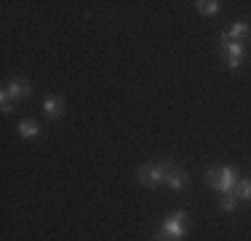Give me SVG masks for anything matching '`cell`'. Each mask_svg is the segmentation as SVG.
Segmentation results:
<instances>
[{
	"instance_id": "obj_1",
	"label": "cell",
	"mask_w": 251,
	"mask_h": 241,
	"mask_svg": "<svg viewBox=\"0 0 251 241\" xmlns=\"http://www.w3.org/2000/svg\"><path fill=\"white\" fill-rule=\"evenodd\" d=\"M206 182L211 188L222 190V193H232L238 185V169L235 166H222V169H208L206 172Z\"/></svg>"
},
{
	"instance_id": "obj_2",
	"label": "cell",
	"mask_w": 251,
	"mask_h": 241,
	"mask_svg": "<svg viewBox=\"0 0 251 241\" xmlns=\"http://www.w3.org/2000/svg\"><path fill=\"white\" fill-rule=\"evenodd\" d=\"M169 166L171 164H147L139 169V182L147 185V188H158V185L166 182L169 177Z\"/></svg>"
},
{
	"instance_id": "obj_3",
	"label": "cell",
	"mask_w": 251,
	"mask_h": 241,
	"mask_svg": "<svg viewBox=\"0 0 251 241\" xmlns=\"http://www.w3.org/2000/svg\"><path fill=\"white\" fill-rule=\"evenodd\" d=\"M187 228H190V214L179 209V212L166 214V220H163V225H160V231L169 233V236H174V239H182L184 233H187Z\"/></svg>"
},
{
	"instance_id": "obj_4",
	"label": "cell",
	"mask_w": 251,
	"mask_h": 241,
	"mask_svg": "<svg viewBox=\"0 0 251 241\" xmlns=\"http://www.w3.org/2000/svg\"><path fill=\"white\" fill-rule=\"evenodd\" d=\"M243 54H246V46H243V43H235V40H222V59H225V64L230 70L241 67Z\"/></svg>"
},
{
	"instance_id": "obj_5",
	"label": "cell",
	"mask_w": 251,
	"mask_h": 241,
	"mask_svg": "<svg viewBox=\"0 0 251 241\" xmlns=\"http://www.w3.org/2000/svg\"><path fill=\"white\" fill-rule=\"evenodd\" d=\"M251 35V27L246 22H235V24H230V30H225L222 35H219V40H235V43H243Z\"/></svg>"
},
{
	"instance_id": "obj_6",
	"label": "cell",
	"mask_w": 251,
	"mask_h": 241,
	"mask_svg": "<svg viewBox=\"0 0 251 241\" xmlns=\"http://www.w3.org/2000/svg\"><path fill=\"white\" fill-rule=\"evenodd\" d=\"M187 182H190L187 172L171 164V166H169V177H166V185H169L171 190H184V188H187Z\"/></svg>"
},
{
	"instance_id": "obj_7",
	"label": "cell",
	"mask_w": 251,
	"mask_h": 241,
	"mask_svg": "<svg viewBox=\"0 0 251 241\" xmlns=\"http://www.w3.org/2000/svg\"><path fill=\"white\" fill-rule=\"evenodd\" d=\"M5 89H8L11 99H16V102H19V99H27L29 91H32V89H29V83L25 81V78H14V81H11Z\"/></svg>"
},
{
	"instance_id": "obj_8",
	"label": "cell",
	"mask_w": 251,
	"mask_h": 241,
	"mask_svg": "<svg viewBox=\"0 0 251 241\" xmlns=\"http://www.w3.org/2000/svg\"><path fill=\"white\" fill-rule=\"evenodd\" d=\"M43 113L49 118H62V113H64V102L59 99V96H49V99L43 102Z\"/></svg>"
},
{
	"instance_id": "obj_9",
	"label": "cell",
	"mask_w": 251,
	"mask_h": 241,
	"mask_svg": "<svg viewBox=\"0 0 251 241\" xmlns=\"http://www.w3.org/2000/svg\"><path fill=\"white\" fill-rule=\"evenodd\" d=\"M19 134L25 137V140H35V137H40V126H38V120H19Z\"/></svg>"
},
{
	"instance_id": "obj_10",
	"label": "cell",
	"mask_w": 251,
	"mask_h": 241,
	"mask_svg": "<svg viewBox=\"0 0 251 241\" xmlns=\"http://www.w3.org/2000/svg\"><path fill=\"white\" fill-rule=\"evenodd\" d=\"M232 196H235L238 201H251V177H249V180H238Z\"/></svg>"
},
{
	"instance_id": "obj_11",
	"label": "cell",
	"mask_w": 251,
	"mask_h": 241,
	"mask_svg": "<svg viewBox=\"0 0 251 241\" xmlns=\"http://www.w3.org/2000/svg\"><path fill=\"white\" fill-rule=\"evenodd\" d=\"M195 8L201 11V14H208V16H214L219 11V3L217 0H198V3H195Z\"/></svg>"
},
{
	"instance_id": "obj_12",
	"label": "cell",
	"mask_w": 251,
	"mask_h": 241,
	"mask_svg": "<svg viewBox=\"0 0 251 241\" xmlns=\"http://www.w3.org/2000/svg\"><path fill=\"white\" fill-rule=\"evenodd\" d=\"M11 102H14V99H11L8 89H3V91H0V105H3V113H5V116H8V113H11V107H14Z\"/></svg>"
},
{
	"instance_id": "obj_13",
	"label": "cell",
	"mask_w": 251,
	"mask_h": 241,
	"mask_svg": "<svg viewBox=\"0 0 251 241\" xmlns=\"http://www.w3.org/2000/svg\"><path fill=\"white\" fill-rule=\"evenodd\" d=\"M235 207H238V198L232 196V193H225V198H222V209H225V212H232Z\"/></svg>"
},
{
	"instance_id": "obj_14",
	"label": "cell",
	"mask_w": 251,
	"mask_h": 241,
	"mask_svg": "<svg viewBox=\"0 0 251 241\" xmlns=\"http://www.w3.org/2000/svg\"><path fill=\"white\" fill-rule=\"evenodd\" d=\"M152 241H182V239H174V236H169V233L158 231V233H155V239H152Z\"/></svg>"
}]
</instances>
